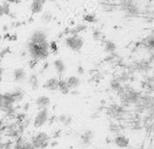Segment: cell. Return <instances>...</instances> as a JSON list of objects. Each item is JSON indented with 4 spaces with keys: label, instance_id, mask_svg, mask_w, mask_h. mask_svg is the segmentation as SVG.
Here are the masks:
<instances>
[{
    "label": "cell",
    "instance_id": "obj_1",
    "mask_svg": "<svg viewBox=\"0 0 154 149\" xmlns=\"http://www.w3.org/2000/svg\"><path fill=\"white\" fill-rule=\"evenodd\" d=\"M123 106H136L140 99L141 94L137 89L131 86H122V87L116 93Z\"/></svg>",
    "mask_w": 154,
    "mask_h": 149
},
{
    "label": "cell",
    "instance_id": "obj_2",
    "mask_svg": "<svg viewBox=\"0 0 154 149\" xmlns=\"http://www.w3.org/2000/svg\"><path fill=\"white\" fill-rule=\"evenodd\" d=\"M106 114L113 120L120 121L125 117L127 114V110L125 106H123L122 105L114 103V104H111L106 107Z\"/></svg>",
    "mask_w": 154,
    "mask_h": 149
},
{
    "label": "cell",
    "instance_id": "obj_3",
    "mask_svg": "<svg viewBox=\"0 0 154 149\" xmlns=\"http://www.w3.org/2000/svg\"><path fill=\"white\" fill-rule=\"evenodd\" d=\"M31 143L35 149H45L50 144V136L45 132H39L32 136Z\"/></svg>",
    "mask_w": 154,
    "mask_h": 149
},
{
    "label": "cell",
    "instance_id": "obj_4",
    "mask_svg": "<svg viewBox=\"0 0 154 149\" xmlns=\"http://www.w3.org/2000/svg\"><path fill=\"white\" fill-rule=\"evenodd\" d=\"M84 44H85L84 38L81 36H79L78 34H73V35L66 37V39H65L66 46L74 52H79L83 48Z\"/></svg>",
    "mask_w": 154,
    "mask_h": 149
},
{
    "label": "cell",
    "instance_id": "obj_5",
    "mask_svg": "<svg viewBox=\"0 0 154 149\" xmlns=\"http://www.w3.org/2000/svg\"><path fill=\"white\" fill-rule=\"evenodd\" d=\"M49 120V110L48 109H40L34 118V126L35 128H40L44 126Z\"/></svg>",
    "mask_w": 154,
    "mask_h": 149
},
{
    "label": "cell",
    "instance_id": "obj_6",
    "mask_svg": "<svg viewBox=\"0 0 154 149\" xmlns=\"http://www.w3.org/2000/svg\"><path fill=\"white\" fill-rule=\"evenodd\" d=\"M12 77H13V79H14L15 82L23 83L27 78V74H26V71L23 67H18V68H16L13 71Z\"/></svg>",
    "mask_w": 154,
    "mask_h": 149
},
{
    "label": "cell",
    "instance_id": "obj_7",
    "mask_svg": "<svg viewBox=\"0 0 154 149\" xmlns=\"http://www.w3.org/2000/svg\"><path fill=\"white\" fill-rule=\"evenodd\" d=\"M63 79H64V82H65L67 87L69 88L70 92H72V90H76L81 85V79L78 77L71 76V77H68Z\"/></svg>",
    "mask_w": 154,
    "mask_h": 149
},
{
    "label": "cell",
    "instance_id": "obj_8",
    "mask_svg": "<svg viewBox=\"0 0 154 149\" xmlns=\"http://www.w3.org/2000/svg\"><path fill=\"white\" fill-rule=\"evenodd\" d=\"M30 42H33V43H35V44H44V43H46L47 42V36L46 34L44 32V31H41V30H38V31H35L30 37Z\"/></svg>",
    "mask_w": 154,
    "mask_h": 149
},
{
    "label": "cell",
    "instance_id": "obj_9",
    "mask_svg": "<svg viewBox=\"0 0 154 149\" xmlns=\"http://www.w3.org/2000/svg\"><path fill=\"white\" fill-rule=\"evenodd\" d=\"M115 145L119 148H122V149H124V148H127L129 147L130 145V139L122 135V134H120V135H117L115 137H114V140H113Z\"/></svg>",
    "mask_w": 154,
    "mask_h": 149
},
{
    "label": "cell",
    "instance_id": "obj_10",
    "mask_svg": "<svg viewBox=\"0 0 154 149\" xmlns=\"http://www.w3.org/2000/svg\"><path fill=\"white\" fill-rule=\"evenodd\" d=\"M94 140V133L91 130H85L80 135V143L84 146H88L93 143Z\"/></svg>",
    "mask_w": 154,
    "mask_h": 149
},
{
    "label": "cell",
    "instance_id": "obj_11",
    "mask_svg": "<svg viewBox=\"0 0 154 149\" xmlns=\"http://www.w3.org/2000/svg\"><path fill=\"white\" fill-rule=\"evenodd\" d=\"M50 104H51V100L46 96H40L35 100V105L39 110L40 109H48Z\"/></svg>",
    "mask_w": 154,
    "mask_h": 149
},
{
    "label": "cell",
    "instance_id": "obj_12",
    "mask_svg": "<svg viewBox=\"0 0 154 149\" xmlns=\"http://www.w3.org/2000/svg\"><path fill=\"white\" fill-rule=\"evenodd\" d=\"M59 79L57 78H48L45 84H44V87L45 89H47L48 91H56L58 90V84H59Z\"/></svg>",
    "mask_w": 154,
    "mask_h": 149
},
{
    "label": "cell",
    "instance_id": "obj_13",
    "mask_svg": "<svg viewBox=\"0 0 154 149\" xmlns=\"http://www.w3.org/2000/svg\"><path fill=\"white\" fill-rule=\"evenodd\" d=\"M54 67L59 77H62L66 70V65L62 59H56L54 62Z\"/></svg>",
    "mask_w": 154,
    "mask_h": 149
},
{
    "label": "cell",
    "instance_id": "obj_14",
    "mask_svg": "<svg viewBox=\"0 0 154 149\" xmlns=\"http://www.w3.org/2000/svg\"><path fill=\"white\" fill-rule=\"evenodd\" d=\"M28 85L33 90H37L39 88V79L35 74H32L29 76Z\"/></svg>",
    "mask_w": 154,
    "mask_h": 149
},
{
    "label": "cell",
    "instance_id": "obj_15",
    "mask_svg": "<svg viewBox=\"0 0 154 149\" xmlns=\"http://www.w3.org/2000/svg\"><path fill=\"white\" fill-rule=\"evenodd\" d=\"M122 84L121 83V81L117 78H113L110 80V83H109V87L111 88L112 91L117 93L122 87Z\"/></svg>",
    "mask_w": 154,
    "mask_h": 149
},
{
    "label": "cell",
    "instance_id": "obj_16",
    "mask_svg": "<svg viewBox=\"0 0 154 149\" xmlns=\"http://www.w3.org/2000/svg\"><path fill=\"white\" fill-rule=\"evenodd\" d=\"M103 46H104V51L106 53H108L109 55L114 54L116 49H117V46H116L115 43H113L112 41H110V40L104 41L103 42Z\"/></svg>",
    "mask_w": 154,
    "mask_h": 149
},
{
    "label": "cell",
    "instance_id": "obj_17",
    "mask_svg": "<svg viewBox=\"0 0 154 149\" xmlns=\"http://www.w3.org/2000/svg\"><path fill=\"white\" fill-rule=\"evenodd\" d=\"M109 130H110L111 133H112V134H114V135H117L122 134L121 132H122V125H119L118 123H116V122H112V123L109 125Z\"/></svg>",
    "mask_w": 154,
    "mask_h": 149
},
{
    "label": "cell",
    "instance_id": "obj_18",
    "mask_svg": "<svg viewBox=\"0 0 154 149\" xmlns=\"http://www.w3.org/2000/svg\"><path fill=\"white\" fill-rule=\"evenodd\" d=\"M43 2L40 1V0H34L32 5H31V11L33 13H39L42 9H43Z\"/></svg>",
    "mask_w": 154,
    "mask_h": 149
},
{
    "label": "cell",
    "instance_id": "obj_19",
    "mask_svg": "<svg viewBox=\"0 0 154 149\" xmlns=\"http://www.w3.org/2000/svg\"><path fill=\"white\" fill-rule=\"evenodd\" d=\"M142 45L149 50H154V37L149 36L142 41Z\"/></svg>",
    "mask_w": 154,
    "mask_h": 149
},
{
    "label": "cell",
    "instance_id": "obj_20",
    "mask_svg": "<svg viewBox=\"0 0 154 149\" xmlns=\"http://www.w3.org/2000/svg\"><path fill=\"white\" fill-rule=\"evenodd\" d=\"M58 90H59L62 94H63V95H66V94L70 93V90H69V88L67 87V86H66V84H65L63 78H60V79H59Z\"/></svg>",
    "mask_w": 154,
    "mask_h": 149
},
{
    "label": "cell",
    "instance_id": "obj_21",
    "mask_svg": "<svg viewBox=\"0 0 154 149\" xmlns=\"http://www.w3.org/2000/svg\"><path fill=\"white\" fill-rule=\"evenodd\" d=\"M59 121L65 126H68L72 124V118L70 116H67V115H63L59 117Z\"/></svg>",
    "mask_w": 154,
    "mask_h": 149
},
{
    "label": "cell",
    "instance_id": "obj_22",
    "mask_svg": "<svg viewBox=\"0 0 154 149\" xmlns=\"http://www.w3.org/2000/svg\"><path fill=\"white\" fill-rule=\"evenodd\" d=\"M6 110V102L4 98V93L0 92V111L4 112Z\"/></svg>",
    "mask_w": 154,
    "mask_h": 149
},
{
    "label": "cell",
    "instance_id": "obj_23",
    "mask_svg": "<svg viewBox=\"0 0 154 149\" xmlns=\"http://www.w3.org/2000/svg\"><path fill=\"white\" fill-rule=\"evenodd\" d=\"M49 51H51L54 54H55V53L58 52V46H57L56 42L53 41L52 43L49 44Z\"/></svg>",
    "mask_w": 154,
    "mask_h": 149
},
{
    "label": "cell",
    "instance_id": "obj_24",
    "mask_svg": "<svg viewBox=\"0 0 154 149\" xmlns=\"http://www.w3.org/2000/svg\"><path fill=\"white\" fill-rule=\"evenodd\" d=\"M85 20L87 21L88 23H94V22H95V17L92 14H86L85 16Z\"/></svg>",
    "mask_w": 154,
    "mask_h": 149
},
{
    "label": "cell",
    "instance_id": "obj_25",
    "mask_svg": "<svg viewBox=\"0 0 154 149\" xmlns=\"http://www.w3.org/2000/svg\"><path fill=\"white\" fill-rule=\"evenodd\" d=\"M51 19H52V15H51L49 12L45 13V14L43 15V17H42V20H43L44 22H49Z\"/></svg>",
    "mask_w": 154,
    "mask_h": 149
},
{
    "label": "cell",
    "instance_id": "obj_26",
    "mask_svg": "<svg viewBox=\"0 0 154 149\" xmlns=\"http://www.w3.org/2000/svg\"><path fill=\"white\" fill-rule=\"evenodd\" d=\"M93 36H94V40H100V39H102V33L99 30H95L93 33Z\"/></svg>",
    "mask_w": 154,
    "mask_h": 149
},
{
    "label": "cell",
    "instance_id": "obj_27",
    "mask_svg": "<svg viewBox=\"0 0 154 149\" xmlns=\"http://www.w3.org/2000/svg\"><path fill=\"white\" fill-rule=\"evenodd\" d=\"M8 52H9V49H8V48L4 49L2 52H0V56H4V55H6Z\"/></svg>",
    "mask_w": 154,
    "mask_h": 149
},
{
    "label": "cell",
    "instance_id": "obj_28",
    "mask_svg": "<svg viewBox=\"0 0 154 149\" xmlns=\"http://www.w3.org/2000/svg\"><path fill=\"white\" fill-rule=\"evenodd\" d=\"M77 72H78V74H84V73H85V69H84V67H83V66H79V67H78V69H77Z\"/></svg>",
    "mask_w": 154,
    "mask_h": 149
},
{
    "label": "cell",
    "instance_id": "obj_29",
    "mask_svg": "<svg viewBox=\"0 0 154 149\" xmlns=\"http://www.w3.org/2000/svg\"><path fill=\"white\" fill-rule=\"evenodd\" d=\"M4 14H5L4 13V8H3V6L0 5V17H2Z\"/></svg>",
    "mask_w": 154,
    "mask_h": 149
},
{
    "label": "cell",
    "instance_id": "obj_30",
    "mask_svg": "<svg viewBox=\"0 0 154 149\" xmlns=\"http://www.w3.org/2000/svg\"><path fill=\"white\" fill-rule=\"evenodd\" d=\"M28 108H29V104H26V105L24 106V107H23V110H24L25 112H27Z\"/></svg>",
    "mask_w": 154,
    "mask_h": 149
},
{
    "label": "cell",
    "instance_id": "obj_31",
    "mask_svg": "<svg viewBox=\"0 0 154 149\" xmlns=\"http://www.w3.org/2000/svg\"><path fill=\"white\" fill-rule=\"evenodd\" d=\"M3 30H4V31H7V30H8V27H7V26H4V28H3Z\"/></svg>",
    "mask_w": 154,
    "mask_h": 149
}]
</instances>
